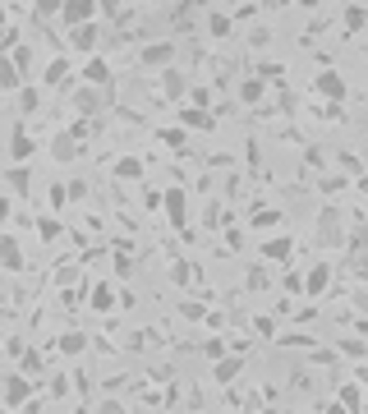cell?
<instances>
[{
    "label": "cell",
    "instance_id": "cell-1",
    "mask_svg": "<svg viewBox=\"0 0 368 414\" xmlns=\"http://www.w3.org/2000/svg\"><path fill=\"white\" fill-rule=\"evenodd\" d=\"M0 405H5V410H37L28 373H9V378H5V396H0Z\"/></svg>",
    "mask_w": 368,
    "mask_h": 414
},
{
    "label": "cell",
    "instance_id": "cell-2",
    "mask_svg": "<svg viewBox=\"0 0 368 414\" xmlns=\"http://www.w3.org/2000/svg\"><path fill=\"white\" fill-rule=\"evenodd\" d=\"M318 97H327V102L332 106H341V102H350V83H345L341 74H336V69H323V74H318Z\"/></svg>",
    "mask_w": 368,
    "mask_h": 414
},
{
    "label": "cell",
    "instance_id": "cell-3",
    "mask_svg": "<svg viewBox=\"0 0 368 414\" xmlns=\"http://www.w3.org/2000/svg\"><path fill=\"white\" fill-rule=\"evenodd\" d=\"M97 42H102V28H97V18H88V23H74V28H70V46H74V51L92 55V51H97Z\"/></svg>",
    "mask_w": 368,
    "mask_h": 414
},
{
    "label": "cell",
    "instance_id": "cell-4",
    "mask_svg": "<svg viewBox=\"0 0 368 414\" xmlns=\"http://www.w3.org/2000/svg\"><path fill=\"white\" fill-rule=\"evenodd\" d=\"M139 60H143V69H166V65H175V42H148L139 51Z\"/></svg>",
    "mask_w": 368,
    "mask_h": 414
},
{
    "label": "cell",
    "instance_id": "cell-5",
    "mask_svg": "<svg viewBox=\"0 0 368 414\" xmlns=\"http://www.w3.org/2000/svg\"><path fill=\"white\" fill-rule=\"evenodd\" d=\"M97 0H65L60 5V23L65 28H74V23H88V18H97Z\"/></svg>",
    "mask_w": 368,
    "mask_h": 414
},
{
    "label": "cell",
    "instance_id": "cell-6",
    "mask_svg": "<svg viewBox=\"0 0 368 414\" xmlns=\"http://www.w3.org/2000/svg\"><path fill=\"white\" fill-rule=\"evenodd\" d=\"M318 240L332 244V249L345 240V230H341V212H336V207H323V216H318Z\"/></svg>",
    "mask_w": 368,
    "mask_h": 414
},
{
    "label": "cell",
    "instance_id": "cell-7",
    "mask_svg": "<svg viewBox=\"0 0 368 414\" xmlns=\"http://www.w3.org/2000/svg\"><path fill=\"white\" fill-rule=\"evenodd\" d=\"M102 92H111V87H92V83H83V87H74V111L79 115H97L102 111Z\"/></svg>",
    "mask_w": 368,
    "mask_h": 414
},
{
    "label": "cell",
    "instance_id": "cell-8",
    "mask_svg": "<svg viewBox=\"0 0 368 414\" xmlns=\"http://www.w3.org/2000/svg\"><path fill=\"white\" fill-rule=\"evenodd\" d=\"M332 290V262H313L304 276V294H313V299H323V294Z\"/></svg>",
    "mask_w": 368,
    "mask_h": 414
},
{
    "label": "cell",
    "instance_id": "cell-9",
    "mask_svg": "<svg viewBox=\"0 0 368 414\" xmlns=\"http://www.w3.org/2000/svg\"><path fill=\"white\" fill-rule=\"evenodd\" d=\"M364 405H368V391L359 387V382H341V387H336V410L364 414Z\"/></svg>",
    "mask_w": 368,
    "mask_h": 414
},
{
    "label": "cell",
    "instance_id": "cell-10",
    "mask_svg": "<svg viewBox=\"0 0 368 414\" xmlns=\"http://www.w3.org/2000/svg\"><path fill=\"white\" fill-rule=\"evenodd\" d=\"M180 124H184V129H217V115H212L207 106L184 102V106H180Z\"/></svg>",
    "mask_w": 368,
    "mask_h": 414
},
{
    "label": "cell",
    "instance_id": "cell-11",
    "mask_svg": "<svg viewBox=\"0 0 368 414\" xmlns=\"http://www.w3.org/2000/svg\"><path fill=\"white\" fill-rule=\"evenodd\" d=\"M161 207H166L171 225L184 230V221H189V198H184V189H166V193H161Z\"/></svg>",
    "mask_w": 368,
    "mask_h": 414
},
{
    "label": "cell",
    "instance_id": "cell-12",
    "mask_svg": "<svg viewBox=\"0 0 368 414\" xmlns=\"http://www.w3.org/2000/svg\"><path fill=\"white\" fill-rule=\"evenodd\" d=\"M258 253H263L267 262H290V253H295V240H290V235H272V240L258 244Z\"/></svg>",
    "mask_w": 368,
    "mask_h": 414
},
{
    "label": "cell",
    "instance_id": "cell-13",
    "mask_svg": "<svg viewBox=\"0 0 368 414\" xmlns=\"http://www.w3.org/2000/svg\"><path fill=\"white\" fill-rule=\"evenodd\" d=\"M83 83H92V87H111V92H115V74H111V65H106L102 55H92V60L83 65Z\"/></svg>",
    "mask_w": 368,
    "mask_h": 414
},
{
    "label": "cell",
    "instance_id": "cell-14",
    "mask_svg": "<svg viewBox=\"0 0 368 414\" xmlns=\"http://www.w3.org/2000/svg\"><path fill=\"white\" fill-rule=\"evenodd\" d=\"M0 267L5 272H23V244L14 235H0Z\"/></svg>",
    "mask_w": 368,
    "mask_h": 414
},
{
    "label": "cell",
    "instance_id": "cell-15",
    "mask_svg": "<svg viewBox=\"0 0 368 414\" xmlns=\"http://www.w3.org/2000/svg\"><path fill=\"white\" fill-rule=\"evenodd\" d=\"M33 152H37V138L18 124V129L9 134V156H14V161H33Z\"/></svg>",
    "mask_w": 368,
    "mask_h": 414
},
{
    "label": "cell",
    "instance_id": "cell-16",
    "mask_svg": "<svg viewBox=\"0 0 368 414\" xmlns=\"http://www.w3.org/2000/svg\"><path fill=\"white\" fill-rule=\"evenodd\" d=\"M88 304H92V313H111L115 309V285L111 281H97L92 290H88Z\"/></svg>",
    "mask_w": 368,
    "mask_h": 414
},
{
    "label": "cell",
    "instance_id": "cell-17",
    "mask_svg": "<svg viewBox=\"0 0 368 414\" xmlns=\"http://www.w3.org/2000/svg\"><path fill=\"white\" fill-rule=\"evenodd\" d=\"M111 175H115V180H124V184H134V180H143V175H148V166H143L139 156H120V161L111 166Z\"/></svg>",
    "mask_w": 368,
    "mask_h": 414
},
{
    "label": "cell",
    "instance_id": "cell-18",
    "mask_svg": "<svg viewBox=\"0 0 368 414\" xmlns=\"http://www.w3.org/2000/svg\"><path fill=\"white\" fill-rule=\"evenodd\" d=\"M51 156H55L60 166H70L74 156H79V138H74L70 129H65V134H55V143H51Z\"/></svg>",
    "mask_w": 368,
    "mask_h": 414
},
{
    "label": "cell",
    "instance_id": "cell-19",
    "mask_svg": "<svg viewBox=\"0 0 368 414\" xmlns=\"http://www.w3.org/2000/svg\"><path fill=\"white\" fill-rule=\"evenodd\" d=\"M239 373H244V359H230V354H221V359H217V368H212V378H217L221 387H230V382H235Z\"/></svg>",
    "mask_w": 368,
    "mask_h": 414
},
{
    "label": "cell",
    "instance_id": "cell-20",
    "mask_svg": "<svg viewBox=\"0 0 368 414\" xmlns=\"http://www.w3.org/2000/svg\"><path fill=\"white\" fill-rule=\"evenodd\" d=\"M161 92H166L171 102H180V97L189 92V87H184V74H180L175 65H166V69H161Z\"/></svg>",
    "mask_w": 368,
    "mask_h": 414
},
{
    "label": "cell",
    "instance_id": "cell-21",
    "mask_svg": "<svg viewBox=\"0 0 368 414\" xmlns=\"http://www.w3.org/2000/svg\"><path fill=\"white\" fill-rule=\"evenodd\" d=\"M18 83H23V69L0 55V92H18Z\"/></svg>",
    "mask_w": 368,
    "mask_h": 414
},
{
    "label": "cell",
    "instance_id": "cell-22",
    "mask_svg": "<svg viewBox=\"0 0 368 414\" xmlns=\"http://www.w3.org/2000/svg\"><path fill=\"white\" fill-rule=\"evenodd\" d=\"M263 97H267V83H263V74H258V78H244V83H239V102H244V106H258Z\"/></svg>",
    "mask_w": 368,
    "mask_h": 414
},
{
    "label": "cell",
    "instance_id": "cell-23",
    "mask_svg": "<svg viewBox=\"0 0 368 414\" xmlns=\"http://www.w3.org/2000/svg\"><path fill=\"white\" fill-rule=\"evenodd\" d=\"M341 28H345V33H364V28H368V9L364 5H345Z\"/></svg>",
    "mask_w": 368,
    "mask_h": 414
},
{
    "label": "cell",
    "instance_id": "cell-24",
    "mask_svg": "<svg viewBox=\"0 0 368 414\" xmlns=\"http://www.w3.org/2000/svg\"><path fill=\"white\" fill-rule=\"evenodd\" d=\"M207 33L217 37V42H226V37L235 33V18H230V14H221V9H217V14H207Z\"/></svg>",
    "mask_w": 368,
    "mask_h": 414
},
{
    "label": "cell",
    "instance_id": "cell-25",
    "mask_svg": "<svg viewBox=\"0 0 368 414\" xmlns=\"http://www.w3.org/2000/svg\"><path fill=\"white\" fill-rule=\"evenodd\" d=\"M5 184L14 193H28V184H33V171H28V161H14V171L5 175Z\"/></svg>",
    "mask_w": 368,
    "mask_h": 414
},
{
    "label": "cell",
    "instance_id": "cell-26",
    "mask_svg": "<svg viewBox=\"0 0 368 414\" xmlns=\"http://www.w3.org/2000/svg\"><path fill=\"white\" fill-rule=\"evenodd\" d=\"M65 78H70V60H65V55L46 60V74H42V83H65Z\"/></svg>",
    "mask_w": 368,
    "mask_h": 414
},
{
    "label": "cell",
    "instance_id": "cell-27",
    "mask_svg": "<svg viewBox=\"0 0 368 414\" xmlns=\"http://www.w3.org/2000/svg\"><path fill=\"white\" fill-rule=\"evenodd\" d=\"M276 221H281V212H276V207H258V212L249 216V225H254V230H272Z\"/></svg>",
    "mask_w": 368,
    "mask_h": 414
},
{
    "label": "cell",
    "instance_id": "cell-28",
    "mask_svg": "<svg viewBox=\"0 0 368 414\" xmlns=\"http://www.w3.org/2000/svg\"><path fill=\"white\" fill-rule=\"evenodd\" d=\"M88 350V336H83V331H65L60 336V354H83Z\"/></svg>",
    "mask_w": 368,
    "mask_h": 414
},
{
    "label": "cell",
    "instance_id": "cell-29",
    "mask_svg": "<svg viewBox=\"0 0 368 414\" xmlns=\"http://www.w3.org/2000/svg\"><path fill=\"white\" fill-rule=\"evenodd\" d=\"M184 138H189V129H184V124H175V129H161V143H166L171 152H180V147H184Z\"/></svg>",
    "mask_w": 368,
    "mask_h": 414
},
{
    "label": "cell",
    "instance_id": "cell-30",
    "mask_svg": "<svg viewBox=\"0 0 368 414\" xmlns=\"http://www.w3.org/2000/svg\"><path fill=\"white\" fill-rule=\"evenodd\" d=\"M18 111H23V115L37 111V87H23V83H18Z\"/></svg>",
    "mask_w": 368,
    "mask_h": 414
},
{
    "label": "cell",
    "instance_id": "cell-31",
    "mask_svg": "<svg viewBox=\"0 0 368 414\" xmlns=\"http://www.w3.org/2000/svg\"><path fill=\"white\" fill-rule=\"evenodd\" d=\"M336 350H341V354H355V359H364V354H368V345H364L359 336H345L341 345H336Z\"/></svg>",
    "mask_w": 368,
    "mask_h": 414
},
{
    "label": "cell",
    "instance_id": "cell-32",
    "mask_svg": "<svg viewBox=\"0 0 368 414\" xmlns=\"http://www.w3.org/2000/svg\"><path fill=\"white\" fill-rule=\"evenodd\" d=\"M180 318H184V322H202V318H207V309L189 299V304H180Z\"/></svg>",
    "mask_w": 368,
    "mask_h": 414
},
{
    "label": "cell",
    "instance_id": "cell-33",
    "mask_svg": "<svg viewBox=\"0 0 368 414\" xmlns=\"http://www.w3.org/2000/svg\"><path fill=\"white\" fill-rule=\"evenodd\" d=\"M254 331L267 341H276V318H254Z\"/></svg>",
    "mask_w": 368,
    "mask_h": 414
},
{
    "label": "cell",
    "instance_id": "cell-34",
    "mask_svg": "<svg viewBox=\"0 0 368 414\" xmlns=\"http://www.w3.org/2000/svg\"><path fill=\"white\" fill-rule=\"evenodd\" d=\"M37 235H42V240H55V235H60V221H51V216H42V221H37Z\"/></svg>",
    "mask_w": 368,
    "mask_h": 414
},
{
    "label": "cell",
    "instance_id": "cell-35",
    "mask_svg": "<svg viewBox=\"0 0 368 414\" xmlns=\"http://www.w3.org/2000/svg\"><path fill=\"white\" fill-rule=\"evenodd\" d=\"M249 290H272V281H267V272H263V267L249 272Z\"/></svg>",
    "mask_w": 368,
    "mask_h": 414
},
{
    "label": "cell",
    "instance_id": "cell-36",
    "mask_svg": "<svg viewBox=\"0 0 368 414\" xmlns=\"http://www.w3.org/2000/svg\"><path fill=\"white\" fill-rule=\"evenodd\" d=\"M9 60H14V65L28 74V69H33V51H28V46H14V55H9Z\"/></svg>",
    "mask_w": 368,
    "mask_h": 414
},
{
    "label": "cell",
    "instance_id": "cell-37",
    "mask_svg": "<svg viewBox=\"0 0 368 414\" xmlns=\"http://www.w3.org/2000/svg\"><path fill=\"white\" fill-rule=\"evenodd\" d=\"M60 5H65V0H37V14L51 18V14H60Z\"/></svg>",
    "mask_w": 368,
    "mask_h": 414
},
{
    "label": "cell",
    "instance_id": "cell-38",
    "mask_svg": "<svg viewBox=\"0 0 368 414\" xmlns=\"http://www.w3.org/2000/svg\"><path fill=\"white\" fill-rule=\"evenodd\" d=\"M281 285H286L290 294H304V276H299V272H290V276H286V281H281Z\"/></svg>",
    "mask_w": 368,
    "mask_h": 414
},
{
    "label": "cell",
    "instance_id": "cell-39",
    "mask_svg": "<svg viewBox=\"0 0 368 414\" xmlns=\"http://www.w3.org/2000/svg\"><path fill=\"white\" fill-rule=\"evenodd\" d=\"M318 189H323V193H336V189H345V180H341V175H327V180L318 184Z\"/></svg>",
    "mask_w": 368,
    "mask_h": 414
},
{
    "label": "cell",
    "instance_id": "cell-40",
    "mask_svg": "<svg viewBox=\"0 0 368 414\" xmlns=\"http://www.w3.org/2000/svg\"><path fill=\"white\" fill-rule=\"evenodd\" d=\"M9 212H14V198H9V193H0V225L9 221Z\"/></svg>",
    "mask_w": 368,
    "mask_h": 414
},
{
    "label": "cell",
    "instance_id": "cell-41",
    "mask_svg": "<svg viewBox=\"0 0 368 414\" xmlns=\"http://www.w3.org/2000/svg\"><path fill=\"white\" fill-rule=\"evenodd\" d=\"M189 102H193V106H212V102H207V87H193Z\"/></svg>",
    "mask_w": 368,
    "mask_h": 414
},
{
    "label": "cell",
    "instance_id": "cell-42",
    "mask_svg": "<svg viewBox=\"0 0 368 414\" xmlns=\"http://www.w3.org/2000/svg\"><path fill=\"white\" fill-rule=\"evenodd\" d=\"M267 42H272V33H258V28H254V37H249V46H254V51H258V46H267Z\"/></svg>",
    "mask_w": 368,
    "mask_h": 414
},
{
    "label": "cell",
    "instance_id": "cell-43",
    "mask_svg": "<svg viewBox=\"0 0 368 414\" xmlns=\"http://www.w3.org/2000/svg\"><path fill=\"white\" fill-rule=\"evenodd\" d=\"M355 189H359V198H368V171L355 175Z\"/></svg>",
    "mask_w": 368,
    "mask_h": 414
},
{
    "label": "cell",
    "instance_id": "cell-44",
    "mask_svg": "<svg viewBox=\"0 0 368 414\" xmlns=\"http://www.w3.org/2000/svg\"><path fill=\"white\" fill-rule=\"evenodd\" d=\"M175 281H180V285L193 281V267H189V262H180V267H175Z\"/></svg>",
    "mask_w": 368,
    "mask_h": 414
},
{
    "label": "cell",
    "instance_id": "cell-45",
    "mask_svg": "<svg viewBox=\"0 0 368 414\" xmlns=\"http://www.w3.org/2000/svg\"><path fill=\"white\" fill-rule=\"evenodd\" d=\"M355 382H359V387L368 391V363H364V368H355Z\"/></svg>",
    "mask_w": 368,
    "mask_h": 414
},
{
    "label": "cell",
    "instance_id": "cell-46",
    "mask_svg": "<svg viewBox=\"0 0 368 414\" xmlns=\"http://www.w3.org/2000/svg\"><path fill=\"white\" fill-rule=\"evenodd\" d=\"M355 304H359V309L368 313V290H364V294H359V299H355Z\"/></svg>",
    "mask_w": 368,
    "mask_h": 414
},
{
    "label": "cell",
    "instance_id": "cell-47",
    "mask_svg": "<svg viewBox=\"0 0 368 414\" xmlns=\"http://www.w3.org/2000/svg\"><path fill=\"white\" fill-rule=\"evenodd\" d=\"M299 5H304V9H318V0H299Z\"/></svg>",
    "mask_w": 368,
    "mask_h": 414
},
{
    "label": "cell",
    "instance_id": "cell-48",
    "mask_svg": "<svg viewBox=\"0 0 368 414\" xmlns=\"http://www.w3.org/2000/svg\"><path fill=\"white\" fill-rule=\"evenodd\" d=\"M0 28H5V9H0Z\"/></svg>",
    "mask_w": 368,
    "mask_h": 414
},
{
    "label": "cell",
    "instance_id": "cell-49",
    "mask_svg": "<svg viewBox=\"0 0 368 414\" xmlns=\"http://www.w3.org/2000/svg\"><path fill=\"white\" fill-rule=\"evenodd\" d=\"M364 230H368V212H364Z\"/></svg>",
    "mask_w": 368,
    "mask_h": 414
},
{
    "label": "cell",
    "instance_id": "cell-50",
    "mask_svg": "<svg viewBox=\"0 0 368 414\" xmlns=\"http://www.w3.org/2000/svg\"><path fill=\"white\" fill-rule=\"evenodd\" d=\"M230 5H239V0H230Z\"/></svg>",
    "mask_w": 368,
    "mask_h": 414
}]
</instances>
